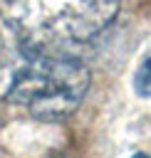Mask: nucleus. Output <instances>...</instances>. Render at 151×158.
Returning <instances> with one entry per match:
<instances>
[{"instance_id":"1","label":"nucleus","mask_w":151,"mask_h":158,"mask_svg":"<svg viewBox=\"0 0 151 158\" xmlns=\"http://www.w3.org/2000/svg\"><path fill=\"white\" fill-rule=\"evenodd\" d=\"M119 0H0V17L25 52H62L104 32Z\"/></svg>"},{"instance_id":"2","label":"nucleus","mask_w":151,"mask_h":158,"mask_svg":"<svg viewBox=\"0 0 151 158\" xmlns=\"http://www.w3.org/2000/svg\"><path fill=\"white\" fill-rule=\"evenodd\" d=\"M89 89V69L62 52H27V62L15 72L7 99L32 116L54 121L69 116Z\"/></svg>"},{"instance_id":"3","label":"nucleus","mask_w":151,"mask_h":158,"mask_svg":"<svg viewBox=\"0 0 151 158\" xmlns=\"http://www.w3.org/2000/svg\"><path fill=\"white\" fill-rule=\"evenodd\" d=\"M134 89L139 96H151V57L139 67V72L134 77Z\"/></svg>"},{"instance_id":"4","label":"nucleus","mask_w":151,"mask_h":158,"mask_svg":"<svg viewBox=\"0 0 151 158\" xmlns=\"http://www.w3.org/2000/svg\"><path fill=\"white\" fill-rule=\"evenodd\" d=\"M131 158H151V156H149V153H134Z\"/></svg>"}]
</instances>
